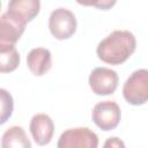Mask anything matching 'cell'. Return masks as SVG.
<instances>
[{"instance_id":"4","label":"cell","mask_w":148,"mask_h":148,"mask_svg":"<svg viewBox=\"0 0 148 148\" xmlns=\"http://www.w3.org/2000/svg\"><path fill=\"white\" fill-rule=\"evenodd\" d=\"M57 148H98V136L88 127L68 128L59 136Z\"/></svg>"},{"instance_id":"12","label":"cell","mask_w":148,"mask_h":148,"mask_svg":"<svg viewBox=\"0 0 148 148\" xmlns=\"http://www.w3.org/2000/svg\"><path fill=\"white\" fill-rule=\"evenodd\" d=\"M20 53L16 47L8 51H0V73H10L20 65Z\"/></svg>"},{"instance_id":"7","label":"cell","mask_w":148,"mask_h":148,"mask_svg":"<svg viewBox=\"0 0 148 148\" xmlns=\"http://www.w3.org/2000/svg\"><path fill=\"white\" fill-rule=\"evenodd\" d=\"M25 30V25L18 23L7 13L0 16V51H8L15 47Z\"/></svg>"},{"instance_id":"1","label":"cell","mask_w":148,"mask_h":148,"mask_svg":"<svg viewBox=\"0 0 148 148\" xmlns=\"http://www.w3.org/2000/svg\"><path fill=\"white\" fill-rule=\"evenodd\" d=\"M135 36L128 30H114L103 38L96 49L97 57L105 64L120 65L135 51Z\"/></svg>"},{"instance_id":"5","label":"cell","mask_w":148,"mask_h":148,"mask_svg":"<svg viewBox=\"0 0 148 148\" xmlns=\"http://www.w3.org/2000/svg\"><path fill=\"white\" fill-rule=\"evenodd\" d=\"M92 121L97 127L108 132L114 130L121 118L119 105L113 101H103L97 103L91 111Z\"/></svg>"},{"instance_id":"2","label":"cell","mask_w":148,"mask_h":148,"mask_svg":"<svg viewBox=\"0 0 148 148\" xmlns=\"http://www.w3.org/2000/svg\"><path fill=\"white\" fill-rule=\"evenodd\" d=\"M125 101L132 105H142L148 101V71L140 68L134 71L123 87Z\"/></svg>"},{"instance_id":"15","label":"cell","mask_w":148,"mask_h":148,"mask_svg":"<svg viewBox=\"0 0 148 148\" xmlns=\"http://www.w3.org/2000/svg\"><path fill=\"white\" fill-rule=\"evenodd\" d=\"M79 3L80 5H84V6H95V7H98L101 9L106 10L110 7H112L113 5H116V1L114 0H112V1H110V0H103V1L99 0V1H96V2H80L79 1Z\"/></svg>"},{"instance_id":"8","label":"cell","mask_w":148,"mask_h":148,"mask_svg":"<svg viewBox=\"0 0 148 148\" xmlns=\"http://www.w3.org/2000/svg\"><path fill=\"white\" fill-rule=\"evenodd\" d=\"M32 139L38 146H46L51 142L54 133V124L52 118L46 113H36L29 125Z\"/></svg>"},{"instance_id":"14","label":"cell","mask_w":148,"mask_h":148,"mask_svg":"<svg viewBox=\"0 0 148 148\" xmlns=\"http://www.w3.org/2000/svg\"><path fill=\"white\" fill-rule=\"evenodd\" d=\"M103 148H126V147L121 139H119L117 136H111L105 140Z\"/></svg>"},{"instance_id":"11","label":"cell","mask_w":148,"mask_h":148,"mask_svg":"<svg viewBox=\"0 0 148 148\" xmlns=\"http://www.w3.org/2000/svg\"><path fill=\"white\" fill-rule=\"evenodd\" d=\"M1 148H31V142L21 126H12L1 136Z\"/></svg>"},{"instance_id":"13","label":"cell","mask_w":148,"mask_h":148,"mask_svg":"<svg viewBox=\"0 0 148 148\" xmlns=\"http://www.w3.org/2000/svg\"><path fill=\"white\" fill-rule=\"evenodd\" d=\"M14 99L9 91L0 88V125L5 124L13 113Z\"/></svg>"},{"instance_id":"3","label":"cell","mask_w":148,"mask_h":148,"mask_svg":"<svg viewBox=\"0 0 148 148\" xmlns=\"http://www.w3.org/2000/svg\"><path fill=\"white\" fill-rule=\"evenodd\" d=\"M76 17L67 8L59 7L54 9L49 17V29L52 36L59 40L71 38L76 31Z\"/></svg>"},{"instance_id":"10","label":"cell","mask_w":148,"mask_h":148,"mask_svg":"<svg viewBox=\"0 0 148 148\" xmlns=\"http://www.w3.org/2000/svg\"><path fill=\"white\" fill-rule=\"evenodd\" d=\"M27 65L30 72L36 76L46 74L52 66V56L50 50L44 47H35L27 56Z\"/></svg>"},{"instance_id":"16","label":"cell","mask_w":148,"mask_h":148,"mask_svg":"<svg viewBox=\"0 0 148 148\" xmlns=\"http://www.w3.org/2000/svg\"><path fill=\"white\" fill-rule=\"evenodd\" d=\"M0 7H1V2H0Z\"/></svg>"},{"instance_id":"9","label":"cell","mask_w":148,"mask_h":148,"mask_svg":"<svg viewBox=\"0 0 148 148\" xmlns=\"http://www.w3.org/2000/svg\"><path fill=\"white\" fill-rule=\"evenodd\" d=\"M39 9V0H12L8 3V9L6 13L18 23L25 25L38 15Z\"/></svg>"},{"instance_id":"6","label":"cell","mask_w":148,"mask_h":148,"mask_svg":"<svg viewBox=\"0 0 148 148\" xmlns=\"http://www.w3.org/2000/svg\"><path fill=\"white\" fill-rule=\"evenodd\" d=\"M89 87L94 94L99 96L111 95L118 87V74L108 67H96L89 75Z\"/></svg>"}]
</instances>
